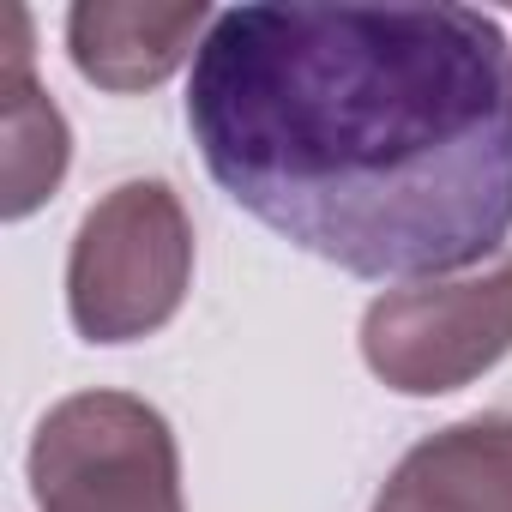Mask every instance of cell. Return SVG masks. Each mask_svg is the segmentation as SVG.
<instances>
[{
  "label": "cell",
  "mask_w": 512,
  "mask_h": 512,
  "mask_svg": "<svg viewBox=\"0 0 512 512\" xmlns=\"http://www.w3.org/2000/svg\"><path fill=\"white\" fill-rule=\"evenodd\" d=\"M187 127L247 217L350 278L506 253L512 43L476 7H229Z\"/></svg>",
  "instance_id": "obj_1"
},
{
  "label": "cell",
  "mask_w": 512,
  "mask_h": 512,
  "mask_svg": "<svg viewBox=\"0 0 512 512\" xmlns=\"http://www.w3.org/2000/svg\"><path fill=\"white\" fill-rule=\"evenodd\" d=\"M193 284V223L169 181L109 187L67 260V314L91 344H133L163 332Z\"/></svg>",
  "instance_id": "obj_2"
},
{
  "label": "cell",
  "mask_w": 512,
  "mask_h": 512,
  "mask_svg": "<svg viewBox=\"0 0 512 512\" xmlns=\"http://www.w3.org/2000/svg\"><path fill=\"white\" fill-rule=\"evenodd\" d=\"M37 512H187L181 452L163 422L133 392H73L31 440Z\"/></svg>",
  "instance_id": "obj_3"
},
{
  "label": "cell",
  "mask_w": 512,
  "mask_h": 512,
  "mask_svg": "<svg viewBox=\"0 0 512 512\" xmlns=\"http://www.w3.org/2000/svg\"><path fill=\"white\" fill-rule=\"evenodd\" d=\"M512 350V247L476 272L386 290L362 314V362L404 398L482 380Z\"/></svg>",
  "instance_id": "obj_4"
},
{
  "label": "cell",
  "mask_w": 512,
  "mask_h": 512,
  "mask_svg": "<svg viewBox=\"0 0 512 512\" xmlns=\"http://www.w3.org/2000/svg\"><path fill=\"white\" fill-rule=\"evenodd\" d=\"M217 13L205 0L187 7H139V0H85L67 13V49L73 67L97 85V91H151L163 85L187 55H199V43L211 37Z\"/></svg>",
  "instance_id": "obj_5"
},
{
  "label": "cell",
  "mask_w": 512,
  "mask_h": 512,
  "mask_svg": "<svg viewBox=\"0 0 512 512\" xmlns=\"http://www.w3.org/2000/svg\"><path fill=\"white\" fill-rule=\"evenodd\" d=\"M374 512H512V416H470L416 440Z\"/></svg>",
  "instance_id": "obj_6"
},
{
  "label": "cell",
  "mask_w": 512,
  "mask_h": 512,
  "mask_svg": "<svg viewBox=\"0 0 512 512\" xmlns=\"http://www.w3.org/2000/svg\"><path fill=\"white\" fill-rule=\"evenodd\" d=\"M7 25H13V43H7V73H0V139H7V151H0V175H7L0 211L19 223L61 187L67 157H73V133H67V115L31 79L25 13L13 7Z\"/></svg>",
  "instance_id": "obj_7"
}]
</instances>
